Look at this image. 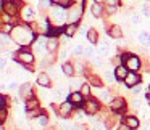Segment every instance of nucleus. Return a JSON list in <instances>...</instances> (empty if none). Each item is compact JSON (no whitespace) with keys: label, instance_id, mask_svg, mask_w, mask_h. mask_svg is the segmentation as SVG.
Returning <instances> with one entry per match:
<instances>
[{"label":"nucleus","instance_id":"1","mask_svg":"<svg viewBox=\"0 0 150 130\" xmlns=\"http://www.w3.org/2000/svg\"><path fill=\"white\" fill-rule=\"evenodd\" d=\"M10 37L21 47V48H23V47H28V45H33L34 40L37 39V36L34 34L33 26H31V24H26V23L15 26L13 31H11V34H10Z\"/></svg>","mask_w":150,"mask_h":130},{"label":"nucleus","instance_id":"2","mask_svg":"<svg viewBox=\"0 0 150 130\" xmlns=\"http://www.w3.org/2000/svg\"><path fill=\"white\" fill-rule=\"evenodd\" d=\"M50 21L55 24L57 27L63 26L65 23H68V10H65L60 5L50 7Z\"/></svg>","mask_w":150,"mask_h":130},{"label":"nucleus","instance_id":"3","mask_svg":"<svg viewBox=\"0 0 150 130\" xmlns=\"http://www.w3.org/2000/svg\"><path fill=\"white\" fill-rule=\"evenodd\" d=\"M123 66H126L129 72H139V69H142V63L140 58L134 53H123Z\"/></svg>","mask_w":150,"mask_h":130},{"label":"nucleus","instance_id":"4","mask_svg":"<svg viewBox=\"0 0 150 130\" xmlns=\"http://www.w3.org/2000/svg\"><path fill=\"white\" fill-rule=\"evenodd\" d=\"M86 2H87V0H82V5L74 3L68 10V24H78L79 21H81L82 11H84V7H86Z\"/></svg>","mask_w":150,"mask_h":130},{"label":"nucleus","instance_id":"5","mask_svg":"<svg viewBox=\"0 0 150 130\" xmlns=\"http://www.w3.org/2000/svg\"><path fill=\"white\" fill-rule=\"evenodd\" d=\"M15 59H16L20 64H23V66H29V64L34 63L36 56H34V52L29 50V47H23V48H20V52L16 53Z\"/></svg>","mask_w":150,"mask_h":130},{"label":"nucleus","instance_id":"6","mask_svg":"<svg viewBox=\"0 0 150 130\" xmlns=\"http://www.w3.org/2000/svg\"><path fill=\"white\" fill-rule=\"evenodd\" d=\"M57 116L62 117V119H69V117L74 114V104H71L69 101H63L60 106H53Z\"/></svg>","mask_w":150,"mask_h":130},{"label":"nucleus","instance_id":"7","mask_svg":"<svg viewBox=\"0 0 150 130\" xmlns=\"http://www.w3.org/2000/svg\"><path fill=\"white\" fill-rule=\"evenodd\" d=\"M84 113L87 114V116H95V114L100 111V103H98V100L97 98H87L86 100V103H84Z\"/></svg>","mask_w":150,"mask_h":130},{"label":"nucleus","instance_id":"8","mask_svg":"<svg viewBox=\"0 0 150 130\" xmlns=\"http://www.w3.org/2000/svg\"><path fill=\"white\" fill-rule=\"evenodd\" d=\"M47 40H49V37L37 36V39L34 40V43H33L34 55L36 56H40V55H44V53H47Z\"/></svg>","mask_w":150,"mask_h":130},{"label":"nucleus","instance_id":"9","mask_svg":"<svg viewBox=\"0 0 150 130\" xmlns=\"http://www.w3.org/2000/svg\"><path fill=\"white\" fill-rule=\"evenodd\" d=\"M126 109H127V103H126V100H124L123 96L113 98V101L110 103V111L111 113L123 114V113H126Z\"/></svg>","mask_w":150,"mask_h":130},{"label":"nucleus","instance_id":"10","mask_svg":"<svg viewBox=\"0 0 150 130\" xmlns=\"http://www.w3.org/2000/svg\"><path fill=\"white\" fill-rule=\"evenodd\" d=\"M18 95H20V98H23L24 101H28L29 98H34L33 84H31V82H24L20 87V90H18Z\"/></svg>","mask_w":150,"mask_h":130},{"label":"nucleus","instance_id":"11","mask_svg":"<svg viewBox=\"0 0 150 130\" xmlns=\"http://www.w3.org/2000/svg\"><path fill=\"white\" fill-rule=\"evenodd\" d=\"M86 98L81 95V92H71V93L68 95V100L66 101H69L71 104H74V106H78V108H84V103H86Z\"/></svg>","mask_w":150,"mask_h":130},{"label":"nucleus","instance_id":"12","mask_svg":"<svg viewBox=\"0 0 150 130\" xmlns=\"http://www.w3.org/2000/svg\"><path fill=\"white\" fill-rule=\"evenodd\" d=\"M139 84H140V75L137 74V72H129L127 77L124 79V85L129 87V88L136 87V85H139Z\"/></svg>","mask_w":150,"mask_h":130},{"label":"nucleus","instance_id":"13","mask_svg":"<svg viewBox=\"0 0 150 130\" xmlns=\"http://www.w3.org/2000/svg\"><path fill=\"white\" fill-rule=\"evenodd\" d=\"M123 122L126 124L127 127H129L131 130H134V129H139V125H140V120H139V117H136V116H126L123 119Z\"/></svg>","mask_w":150,"mask_h":130},{"label":"nucleus","instance_id":"14","mask_svg":"<svg viewBox=\"0 0 150 130\" xmlns=\"http://www.w3.org/2000/svg\"><path fill=\"white\" fill-rule=\"evenodd\" d=\"M107 34L111 37V39H121V37H123V29H121L118 24H113V26L108 27Z\"/></svg>","mask_w":150,"mask_h":130},{"label":"nucleus","instance_id":"15","mask_svg":"<svg viewBox=\"0 0 150 130\" xmlns=\"http://www.w3.org/2000/svg\"><path fill=\"white\" fill-rule=\"evenodd\" d=\"M36 82H37V85H40V87H47V88L52 85V82H50V75L47 74V72H40V74L37 75Z\"/></svg>","mask_w":150,"mask_h":130},{"label":"nucleus","instance_id":"16","mask_svg":"<svg viewBox=\"0 0 150 130\" xmlns=\"http://www.w3.org/2000/svg\"><path fill=\"white\" fill-rule=\"evenodd\" d=\"M127 74H129V71H127L126 66H118V68H115V79L116 80H124L127 77Z\"/></svg>","mask_w":150,"mask_h":130},{"label":"nucleus","instance_id":"17","mask_svg":"<svg viewBox=\"0 0 150 130\" xmlns=\"http://www.w3.org/2000/svg\"><path fill=\"white\" fill-rule=\"evenodd\" d=\"M58 47H60L58 39H57V37H49V40H47V52L55 55V52L58 50Z\"/></svg>","mask_w":150,"mask_h":130},{"label":"nucleus","instance_id":"18","mask_svg":"<svg viewBox=\"0 0 150 130\" xmlns=\"http://www.w3.org/2000/svg\"><path fill=\"white\" fill-rule=\"evenodd\" d=\"M87 84L98 90V88H102V79L97 74H87Z\"/></svg>","mask_w":150,"mask_h":130},{"label":"nucleus","instance_id":"19","mask_svg":"<svg viewBox=\"0 0 150 130\" xmlns=\"http://www.w3.org/2000/svg\"><path fill=\"white\" fill-rule=\"evenodd\" d=\"M73 66H74V74L76 75H82L86 71V64L84 61H82L81 58H76L74 61H73Z\"/></svg>","mask_w":150,"mask_h":130},{"label":"nucleus","instance_id":"20","mask_svg":"<svg viewBox=\"0 0 150 130\" xmlns=\"http://www.w3.org/2000/svg\"><path fill=\"white\" fill-rule=\"evenodd\" d=\"M98 100L103 101V103H108V104H110L111 101H113L110 90H107V88H100V92H98Z\"/></svg>","mask_w":150,"mask_h":130},{"label":"nucleus","instance_id":"21","mask_svg":"<svg viewBox=\"0 0 150 130\" xmlns=\"http://www.w3.org/2000/svg\"><path fill=\"white\" fill-rule=\"evenodd\" d=\"M34 16H36L34 8L29 7V5H24V8H23V18H24V21H33Z\"/></svg>","mask_w":150,"mask_h":130},{"label":"nucleus","instance_id":"22","mask_svg":"<svg viewBox=\"0 0 150 130\" xmlns=\"http://www.w3.org/2000/svg\"><path fill=\"white\" fill-rule=\"evenodd\" d=\"M91 13H92V16L97 18V20H98V18H102V16H103V5H102V3H94L91 7Z\"/></svg>","mask_w":150,"mask_h":130},{"label":"nucleus","instance_id":"23","mask_svg":"<svg viewBox=\"0 0 150 130\" xmlns=\"http://www.w3.org/2000/svg\"><path fill=\"white\" fill-rule=\"evenodd\" d=\"M87 40L91 42V45H98V31L97 29H89L87 31Z\"/></svg>","mask_w":150,"mask_h":130},{"label":"nucleus","instance_id":"24","mask_svg":"<svg viewBox=\"0 0 150 130\" xmlns=\"http://www.w3.org/2000/svg\"><path fill=\"white\" fill-rule=\"evenodd\" d=\"M97 52H98V55H100V56H107V55H108V52H110V47H108V42H107V40H100V42H98Z\"/></svg>","mask_w":150,"mask_h":130},{"label":"nucleus","instance_id":"25","mask_svg":"<svg viewBox=\"0 0 150 130\" xmlns=\"http://www.w3.org/2000/svg\"><path fill=\"white\" fill-rule=\"evenodd\" d=\"M137 40H139L140 45L149 47V45H150V34L147 32V31H140V34L137 36Z\"/></svg>","mask_w":150,"mask_h":130},{"label":"nucleus","instance_id":"26","mask_svg":"<svg viewBox=\"0 0 150 130\" xmlns=\"http://www.w3.org/2000/svg\"><path fill=\"white\" fill-rule=\"evenodd\" d=\"M24 106H26V111H33V109H39L40 104H39V100L34 96V98H29L28 101H24Z\"/></svg>","mask_w":150,"mask_h":130},{"label":"nucleus","instance_id":"27","mask_svg":"<svg viewBox=\"0 0 150 130\" xmlns=\"http://www.w3.org/2000/svg\"><path fill=\"white\" fill-rule=\"evenodd\" d=\"M62 69H63V74L68 75V77H73V75H76V74H74V66H73V63H68V61L63 63Z\"/></svg>","mask_w":150,"mask_h":130},{"label":"nucleus","instance_id":"28","mask_svg":"<svg viewBox=\"0 0 150 130\" xmlns=\"http://www.w3.org/2000/svg\"><path fill=\"white\" fill-rule=\"evenodd\" d=\"M76 31H78V24H66L63 32H65L66 37H73L76 34Z\"/></svg>","mask_w":150,"mask_h":130},{"label":"nucleus","instance_id":"29","mask_svg":"<svg viewBox=\"0 0 150 130\" xmlns=\"http://www.w3.org/2000/svg\"><path fill=\"white\" fill-rule=\"evenodd\" d=\"M42 114H45L42 109H33V111H26V116H28V119H37L39 116H42Z\"/></svg>","mask_w":150,"mask_h":130},{"label":"nucleus","instance_id":"30","mask_svg":"<svg viewBox=\"0 0 150 130\" xmlns=\"http://www.w3.org/2000/svg\"><path fill=\"white\" fill-rule=\"evenodd\" d=\"M84 56H86L87 59L95 58V50H94V45H87V47H84Z\"/></svg>","mask_w":150,"mask_h":130},{"label":"nucleus","instance_id":"31","mask_svg":"<svg viewBox=\"0 0 150 130\" xmlns=\"http://www.w3.org/2000/svg\"><path fill=\"white\" fill-rule=\"evenodd\" d=\"M81 95L82 96L86 98V100H87V98H91V85L87 84V82H84V84H82V87H81Z\"/></svg>","mask_w":150,"mask_h":130},{"label":"nucleus","instance_id":"32","mask_svg":"<svg viewBox=\"0 0 150 130\" xmlns=\"http://www.w3.org/2000/svg\"><path fill=\"white\" fill-rule=\"evenodd\" d=\"M71 55L73 56H84V47H82V45H76L74 48H71Z\"/></svg>","mask_w":150,"mask_h":130},{"label":"nucleus","instance_id":"33","mask_svg":"<svg viewBox=\"0 0 150 130\" xmlns=\"http://www.w3.org/2000/svg\"><path fill=\"white\" fill-rule=\"evenodd\" d=\"M8 103H10V100L7 98V95L2 93L0 95V109H8Z\"/></svg>","mask_w":150,"mask_h":130},{"label":"nucleus","instance_id":"34","mask_svg":"<svg viewBox=\"0 0 150 130\" xmlns=\"http://www.w3.org/2000/svg\"><path fill=\"white\" fill-rule=\"evenodd\" d=\"M69 53H71V50L65 47V48H63L62 52H60V59H62L63 63H66V59H68V55H69Z\"/></svg>","mask_w":150,"mask_h":130},{"label":"nucleus","instance_id":"35","mask_svg":"<svg viewBox=\"0 0 150 130\" xmlns=\"http://www.w3.org/2000/svg\"><path fill=\"white\" fill-rule=\"evenodd\" d=\"M8 119V109H0V124L4 125Z\"/></svg>","mask_w":150,"mask_h":130},{"label":"nucleus","instance_id":"36","mask_svg":"<svg viewBox=\"0 0 150 130\" xmlns=\"http://www.w3.org/2000/svg\"><path fill=\"white\" fill-rule=\"evenodd\" d=\"M73 5H74V0H63L62 3H60V7H63L65 10H69Z\"/></svg>","mask_w":150,"mask_h":130},{"label":"nucleus","instance_id":"37","mask_svg":"<svg viewBox=\"0 0 150 130\" xmlns=\"http://www.w3.org/2000/svg\"><path fill=\"white\" fill-rule=\"evenodd\" d=\"M131 23H132V24H140V23H142V18H140V15H139V13L131 15Z\"/></svg>","mask_w":150,"mask_h":130},{"label":"nucleus","instance_id":"38","mask_svg":"<svg viewBox=\"0 0 150 130\" xmlns=\"http://www.w3.org/2000/svg\"><path fill=\"white\" fill-rule=\"evenodd\" d=\"M2 45L7 47V45H11V37H8L7 34L2 32Z\"/></svg>","mask_w":150,"mask_h":130},{"label":"nucleus","instance_id":"39","mask_svg":"<svg viewBox=\"0 0 150 130\" xmlns=\"http://www.w3.org/2000/svg\"><path fill=\"white\" fill-rule=\"evenodd\" d=\"M94 130H108V129L105 127L103 120H98V122H94Z\"/></svg>","mask_w":150,"mask_h":130},{"label":"nucleus","instance_id":"40","mask_svg":"<svg viewBox=\"0 0 150 130\" xmlns=\"http://www.w3.org/2000/svg\"><path fill=\"white\" fill-rule=\"evenodd\" d=\"M118 7H115V5H105V11H107V15H113L116 13Z\"/></svg>","mask_w":150,"mask_h":130},{"label":"nucleus","instance_id":"41","mask_svg":"<svg viewBox=\"0 0 150 130\" xmlns=\"http://www.w3.org/2000/svg\"><path fill=\"white\" fill-rule=\"evenodd\" d=\"M40 8H50L52 7V0H39Z\"/></svg>","mask_w":150,"mask_h":130},{"label":"nucleus","instance_id":"42","mask_svg":"<svg viewBox=\"0 0 150 130\" xmlns=\"http://www.w3.org/2000/svg\"><path fill=\"white\" fill-rule=\"evenodd\" d=\"M140 11H142L144 16L150 18V7H149V5H142V7H140Z\"/></svg>","mask_w":150,"mask_h":130},{"label":"nucleus","instance_id":"43","mask_svg":"<svg viewBox=\"0 0 150 130\" xmlns=\"http://www.w3.org/2000/svg\"><path fill=\"white\" fill-rule=\"evenodd\" d=\"M103 3L105 5H115V7H120L121 2L120 0H103Z\"/></svg>","mask_w":150,"mask_h":130},{"label":"nucleus","instance_id":"44","mask_svg":"<svg viewBox=\"0 0 150 130\" xmlns=\"http://www.w3.org/2000/svg\"><path fill=\"white\" fill-rule=\"evenodd\" d=\"M140 90H142V87H140V84H139V85H136V87H132V88H131V92H132V95H137V93H140Z\"/></svg>","mask_w":150,"mask_h":130},{"label":"nucleus","instance_id":"45","mask_svg":"<svg viewBox=\"0 0 150 130\" xmlns=\"http://www.w3.org/2000/svg\"><path fill=\"white\" fill-rule=\"evenodd\" d=\"M118 130H131V129H129V127H127L124 122H121L120 125H118Z\"/></svg>","mask_w":150,"mask_h":130},{"label":"nucleus","instance_id":"46","mask_svg":"<svg viewBox=\"0 0 150 130\" xmlns=\"http://www.w3.org/2000/svg\"><path fill=\"white\" fill-rule=\"evenodd\" d=\"M145 100H147V103L150 104V92H147V93H145Z\"/></svg>","mask_w":150,"mask_h":130},{"label":"nucleus","instance_id":"47","mask_svg":"<svg viewBox=\"0 0 150 130\" xmlns=\"http://www.w3.org/2000/svg\"><path fill=\"white\" fill-rule=\"evenodd\" d=\"M62 2H63V0H52V3H53V5H60Z\"/></svg>","mask_w":150,"mask_h":130},{"label":"nucleus","instance_id":"48","mask_svg":"<svg viewBox=\"0 0 150 130\" xmlns=\"http://www.w3.org/2000/svg\"><path fill=\"white\" fill-rule=\"evenodd\" d=\"M8 88H11V90H13V88H16V84H15V82H11V84L8 85Z\"/></svg>","mask_w":150,"mask_h":130},{"label":"nucleus","instance_id":"49","mask_svg":"<svg viewBox=\"0 0 150 130\" xmlns=\"http://www.w3.org/2000/svg\"><path fill=\"white\" fill-rule=\"evenodd\" d=\"M94 3H103V0H94Z\"/></svg>","mask_w":150,"mask_h":130}]
</instances>
